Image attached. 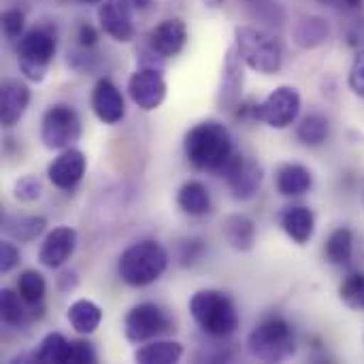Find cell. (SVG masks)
I'll use <instances>...</instances> for the list:
<instances>
[{
	"instance_id": "obj_32",
	"label": "cell",
	"mask_w": 364,
	"mask_h": 364,
	"mask_svg": "<svg viewBox=\"0 0 364 364\" xmlns=\"http://www.w3.org/2000/svg\"><path fill=\"white\" fill-rule=\"evenodd\" d=\"M17 290L23 296L26 303L30 305H41L47 292L45 277L38 271H23L17 279Z\"/></svg>"
},
{
	"instance_id": "obj_36",
	"label": "cell",
	"mask_w": 364,
	"mask_h": 364,
	"mask_svg": "<svg viewBox=\"0 0 364 364\" xmlns=\"http://www.w3.org/2000/svg\"><path fill=\"white\" fill-rule=\"evenodd\" d=\"M98 360L96 356V350L90 341H83V339H77V341H70V356H68V363L73 364H94Z\"/></svg>"
},
{
	"instance_id": "obj_19",
	"label": "cell",
	"mask_w": 364,
	"mask_h": 364,
	"mask_svg": "<svg viewBox=\"0 0 364 364\" xmlns=\"http://www.w3.org/2000/svg\"><path fill=\"white\" fill-rule=\"evenodd\" d=\"M282 228L294 243L307 245L316 232V215L309 207H303V205L288 207L282 213Z\"/></svg>"
},
{
	"instance_id": "obj_18",
	"label": "cell",
	"mask_w": 364,
	"mask_h": 364,
	"mask_svg": "<svg viewBox=\"0 0 364 364\" xmlns=\"http://www.w3.org/2000/svg\"><path fill=\"white\" fill-rule=\"evenodd\" d=\"M30 105V87L19 79H6L0 87V122L2 126H15Z\"/></svg>"
},
{
	"instance_id": "obj_8",
	"label": "cell",
	"mask_w": 364,
	"mask_h": 364,
	"mask_svg": "<svg viewBox=\"0 0 364 364\" xmlns=\"http://www.w3.org/2000/svg\"><path fill=\"white\" fill-rule=\"evenodd\" d=\"M301 94L292 85H279L271 92L258 107V122L267 124L269 128L284 130L299 119L301 113Z\"/></svg>"
},
{
	"instance_id": "obj_13",
	"label": "cell",
	"mask_w": 364,
	"mask_h": 364,
	"mask_svg": "<svg viewBox=\"0 0 364 364\" xmlns=\"http://www.w3.org/2000/svg\"><path fill=\"white\" fill-rule=\"evenodd\" d=\"M243 58L239 55L237 47L232 45L224 55L222 79L218 87V105L226 111H232L241 105L243 85H245V66Z\"/></svg>"
},
{
	"instance_id": "obj_11",
	"label": "cell",
	"mask_w": 364,
	"mask_h": 364,
	"mask_svg": "<svg viewBox=\"0 0 364 364\" xmlns=\"http://www.w3.org/2000/svg\"><path fill=\"white\" fill-rule=\"evenodd\" d=\"M128 94L139 109L156 111L166 98V81L162 77V70L141 66L136 73H132L128 81Z\"/></svg>"
},
{
	"instance_id": "obj_3",
	"label": "cell",
	"mask_w": 364,
	"mask_h": 364,
	"mask_svg": "<svg viewBox=\"0 0 364 364\" xmlns=\"http://www.w3.org/2000/svg\"><path fill=\"white\" fill-rule=\"evenodd\" d=\"M190 316L209 337L224 339L239 328V311L232 299L220 290H198L190 299Z\"/></svg>"
},
{
	"instance_id": "obj_26",
	"label": "cell",
	"mask_w": 364,
	"mask_h": 364,
	"mask_svg": "<svg viewBox=\"0 0 364 364\" xmlns=\"http://www.w3.org/2000/svg\"><path fill=\"white\" fill-rule=\"evenodd\" d=\"M183 356V346L177 341H151L134 352L139 364H175Z\"/></svg>"
},
{
	"instance_id": "obj_35",
	"label": "cell",
	"mask_w": 364,
	"mask_h": 364,
	"mask_svg": "<svg viewBox=\"0 0 364 364\" xmlns=\"http://www.w3.org/2000/svg\"><path fill=\"white\" fill-rule=\"evenodd\" d=\"M26 26V15L19 9H9L2 13V30L9 38H21Z\"/></svg>"
},
{
	"instance_id": "obj_16",
	"label": "cell",
	"mask_w": 364,
	"mask_h": 364,
	"mask_svg": "<svg viewBox=\"0 0 364 364\" xmlns=\"http://www.w3.org/2000/svg\"><path fill=\"white\" fill-rule=\"evenodd\" d=\"M75 247H77V232H75V228L58 226V228H53L45 237V241H43V245L38 250V260L47 269H60V267H64L70 260Z\"/></svg>"
},
{
	"instance_id": "obj_15",
	"label": "cell",
	"mask_w": 364,
	"mask_h": 364,
	"mask_svg": "<svg viewBox=\"0 0 364 364\" xmlns=\"http://www.w3.org/2000/svg\"><path fill=\"white\" fill-rule=\"evenodd\" d=\"M92 109H94V115L107 126H113L124 119L126 102H124L119 87L111 79L102 77L96 81L94 92H92Z\"/></svg>"
},
{
	"instance_id": "obj_22",
	"label": "cell",
	"mask_w": 364,
	"mask_h": 364,
	"mask_svg": "<svg viewBox=\"0 0 364 364\" xmlns=\"http://www.w3.org/2000/svg\"><path fill=\"white\" fill-rule=\"evenodd\" d=\"M314 186V175L303 164H284L277 171V190L284 196H301L307 194Z\"/></svg>"
},
{
	"instance_id": "obj_28",
	"label": "cell",
	"mask_w": 364,
	"mask_h": 364,
	"mask_svg": "<svg viewBox=\"0 0 364 364\" xmlns=\"http://www.w3.org/2000/svg\"><path fill=\"white\" fill-rule=\"evenodd\" d=\"M70 356V341L60 333H49L38 350L34 352V360L43 364H66Z\"/></svg>"
},
{
	"instance_id": "obj_9",
	"label": "cell",
	"mask_w": 364,
	"mask_h": 364,
	"mask_svg": "<svg viewBox=\"0 0 364 364\" xmlns=\"http://www.w3.org/2000/svg\"><path fill=\"white\" fill-rule=\"evenodd\" d=\"M226 179V183L232 190L235 200H250L258 194L262 181H264V168L256 160H245L239 154H232V158L224 164V168L218 173Z\"/></svg>"
},
{
	"instance_id": "obj_20",
	"label": "cell",
	"mask_w": 364,
	"mask_h": 364,
	"mask_svg": "<svg viewBox=\"0 0 364 364\" xmlns=\"http://www.w3.org/2000/svg\"><path fill=\"white\" fill-rule=\"evenodd\" d=\"M331 36V23L320 15H305L292 28V41L301 49H316Z\"/></svg>"
},
{
	"instance_id": "obj_30",
	"label": "cell",
	"mask_w": 364,
	"mask_h": 364,
	"mask_svg": "<svg viewBox=\"0 0 364 364\" xmlns=\"http://www.w3.org/2000/svg\"><path fill=\"white\" fill-rule=\"evenodd\" d=\"M296 136L307 147H318L328 139V119L320 113H311L296 126Z\"/></svg>"
},
{
	"instance_id": "obj_44",
	"label": "cell",
	"mask_w": 364,
	"mask_h": 364,
	"mask_svg": "<svg viewBox=\"0 0 364 364\" xmlns=\"http://www.w3.org/2000/svg\"><path fill=\"white\" fill-rule=\"evenodd\" d=\"M209 6H213V9H218V6H222L224 4V0H205Z\"/></svg>"
},
{
	"instance_id": "obj_5",
	"label": "cell",
	"mask_w": 364,
	"mask_h": 364,
	"mask_svg": "<svg viewBox=\"0 0 364 364\" xmlns=\"http://www.w3.org/2000/svg\"><path fill=\"white\" fill-rule=\"evenodd\" d=\"M247 352L260 363H284L296 352V337L288 320L269 318L260 322L247 337Z\"/></svg>"
},
{
	"instance_id": "obj_14",
	"label": "cell",
	"mask_w": 364,
	"mask_h": 364,
	"mask_svg": "<svg viewBox=\"0 0 364 364\" xmlns=\"http://www.w3.org/2000/svg\"><path fill=\"white\" fill-rule=\"evenodd\" d=\"M85 168H87V160H85L83 151L68 147V149H62V154L49 164L47 177L55 188L70 192L83 179Z\"/></svg>"
},
{
	"instance_id": "obj_37",
	"label": "cell",
	"mask_w": 364,
	"mask_h": 364,
	"mask_svg": "<svg viewBox=\"0 0 364 364\" xmlns=\"http://www.w3.org/2000/svg\"><path fill=\"white\" fill-rule=\"evenodd\" d=\"M348 83H350V90L364 98V49H360L356 55H354V62L350 66V77H348Z\"/></svg>"
},
{
	"instance_id": "obj_29",
	"label": "cell",
	"mask_w": 364,
	"mask_h": 364,
	"mask_svg": "<svg viewBox=\"0 0 364 364\" xmlns=\"http://www.w3.org/2000/svg\"><path fill=\"white\" fill-rule=\"evenodd\" d=\"M47 228V220L41 215H28V218H11L4 224V230L19 243H32L38 239Z\"/></svg>"
},
{
	"instance_id": "obj_41",
	"label": "cell",
	"mask_w": 364,
	"mask_h": 364,
	"mask_svg": "<svg viewBox=\"0 0 364 364\" xmlns=\"http://www.w3.org/2000/svg\"><path fill=\"white\" fill-rule=\"evenodd\" d=\"M77 38L83 47H94L98 43V32L94 30V26L90 23H81L77 30Z\"/></svg>"
},
{
	"instance_id": "obj_7",
	"label": "cell",
	"mask_w": 364,
	"mask_h": 364,
	"mask_svg": "<svg viewBox=\"0 0 364 364\" xmlns=\"http://www.w3.org/2000/svg\"><path fill=\"white\" fill-rule=\"evenodd\" d=\"M81 117L79 113L64 102L51 105L41 122V141L47 149H68L81 139Z\"/></svg>"
},
{
	"instance_id": "obj_12",
	"label": "cell",
	"mask_w": 364,
	"mask_h": 364,
	"mask_svg": "<svg viewBox=\"0 0 364 364\" xmlns=\"http://www.w3.org/2000/svg\"><path fill=\"white\" fill-rule=\"evenodd\" d=\"M134 4L130 0H102L98 9V21L105 34L117 43H128L134 38Z\"/></svg>"
},
{
	"instance_id": "obj_6",
	"label": "cell",
	"mask_w": 364,
	"mask_h": 364,
	"mask_svg": "<svg viewBox=\"0 0 364 364\" xmlns=\"http://www.w3.org/2000/svg\"><path fill=\"white\" fill-rule=\"evenodd\" d=\"M55 34L49 28L38 26L23 32L17 43V64L21 75L32 83H41L55 55Z\"/></svg>"
},
{
	"instance_id": "obj_42",
	"label": "cell",
	"mask_w": 364,
	"mask_h": 364,
	"mask_svg": "<svg viewBox=\"0 0 364 364\" xmlns=\"http://www.w3.org/2000/svg\"><path fill=\"white\" fill-rule=\"evenodd\" d=\"M360 4H363V0H341V6H350V9H356Z\"/></svg>"
},
{
	"instance_id": "obj_4",
	"label": "cell",
	"mask_w": 364,
	"mask_h": 364,
	"mask_svg": "<svg viewBox=\"0 0 364 364\" xmlns=\"http://www.w3.org/2000/svg\"><path fill=\"white\" fill-rule=\"evenodd\" d=\"M235 47L243 62L262 75L279 73L284 64L282 43L267 30L254 26H237L235 28Z\"/></svg>"
},
{
	"instance_id": "obj_2",
	"label": "cell",
	"mask_w": 364,
	"mask_h": 364,
	"mask_svg": "<svg viewBox=\"0 0 364 364\" xmlns=\"http://www.w3.org/2000/svg\"><path fill=\"white\" fill-rule=\"evenodd\" d=\"M166 267L168 254L158 241H139L124 250L117 262V273L126 286L145 288L158 282Z\"/></svg>"
},
{
	"instance_id": "obj_39",
	"label": "cell",
	"mask_w": 364,
	"mask_h": 364,
	"mask_svg": "<svg viewBox=\"0 0 364 364\" xmlns=\"http://www.w3.org/2000/svg\"><path fill=\"white\" fill-rule=\"evenodd\" d=\"M203 252H205L203 241H186V243L181 245L179 260H181L183 267H190V264H194V262L203 256Z\"/></svg>"
},
{
	"instance_id": "obj_17",
	"label": "cell",
	"mask_w": 364,
	"mask_h": 364,
	"mask_svg": "<svg viewBox=\"0 0 364 364\" xmlns=\"http://www.w3.org/2000/svg\"><path fill=\"white\" fill-rule=\"evenodd\" d=\"M188 41V28L179 17L164 19L151 28L147 36V47H151L162 58H175L181 53Z\"/></svg>"
},
{
	"instance_id": "obj_46",
	"label": "cell",
	"mask_w": 364,
	"mask_h": 364,
	"mask_svg": "<svg viewBox=\"0 0 364 364\" xmlns=\"http://www.w3.org/2000/svg\"><path fill=\"white\" fill-rule=\"evenodd\" d=\"M79 2H85V4H100L102 0H79Z\"/></svg>"
},
{
	"instance_id": "obj_31",
	"label": "cell",
	"mask_w": 364,
	"mask_h": 364,
	"mask_svg": "<svg viewBox=\"0 0 364 364\" xmlns=\"http://www.w3.org/2000/svg\"><path fill=\"white\" fill-rule=\"evenodd\" d=\"M339 299L354 311H364V273L354 271L343 277L339 286Z\"/></svg>"
},
{
	"instance_id": "obj_38",
	"label": "cell",
	"mask_w": 364,
	"mask_h": 364,
	"mask_svg": "<svg viewBox=\"0 0 364 364\" xmlns=\"http://www.w3.org/2000/svg\"><path fill=\"white\" fill-rule=\"evenodd\" d=\"M19 250L15 247V243L11 241H2L0 243V271L2 273H11L17 264H19Z\"/></svg>"
},
{
	"instance_id": "obj_34",
	"label": "cell",
	"mask_w": 364,
	"mask_h": 364,
	"mask_svg": "<svg viewBox=\"0 0 364 364\" xmlns=\"http://www.w3.org/2000/svg\"><path fill=\"white\" fill-rule=\"evenodd\" d=\"M13 196L21 203H34L43 196V183L34 175H23L13 186Z\"/></svg>"
},
{
	"instance_id": "obj_40",
	"label": "cell",
	"mask_w": 364,
	"mask_h": 364,
	"mask_svg": "<svg viewBox=\"0 0 364 364\" xmlns=\"http://www.w3.org/2000/svg\"><path fill=\"white\" fill-rule=\"evenodd\" d=\"M77 286H79V277H77L75 271L66 269V271L60 273V277H58V290H60V292L68 294V292H73Z\"/></svg>"
},
{
	"instance_id": "obj_33",
	"label": "cell",
	"mask_w": 364,
	"mask_h": 364,
	"mask_svg": "<svg viewBox=\"0 0 364 364\" xmlns=\"http://www.w3.org/2000/svg\"><path fill=\"white\" fill-rule=\"evenodd\" d=\"M245 9L260 21L269 26H282L284 21V11L275 0H241Z\"/></svg>"
},
{
	"instance_id": "obj_47",
	"label": "cell",
	"mask_w": 364,
	"mask_h": 364,
	"mask_svg": "<svg viewBox=\"0 0 364 364\" xmlns=\"http://www.w3.org/2000/svg\"><path fill=\"white\" fill-rule=\"evenodd\" d=\"M363 200H364V192H363Z\"/></svg>"
},
{
	"instance_id": "obj_43",
	"label": "cell",
	"mask_w": 364,
	"mask_h": 364,
	"mask_svg": "<svg viewBox=\"0 0 364 364\" xmlns=\"http://www.w3.org/2000/svg\"><path fill=\"white\" fill-rule=\"evenodd\" d=\"M134 4V9H147L151 4V0H130Z\"/></svg>"
},
{
	"instance_id": "obj_10",
	"label": "cell",
	"mask_w": 364,
	"mask_h": 364,
	"mask_svg": "<svg viewBox=\"0 0 364 364\" xmlns=\"http://www.w3.org/2000/svg\"><path fill=\"white\" fill-rule=\"evenodd\" d=\"M168 328H171V320L154 303H141L132 307L124 320V333L130 343H145Z\"/></svg>"
},
{
	"instance_id": "obj_27",
	"label": "cell",
	"mask_w": 364,
	"mask_h": 364,
	"mask_svg": "<svg viewBox=\"0 0 364 364\" xmlns=\"http://www.w3.org/2000/svg\"><path fill=\"white\" fill-rule=\"evenodd\" d=\"M352 254H354V235L350 228H337L328 241H326V247H324V256L331 264L335 267H343L352 260Z\"/></svg>"
},
{
	"instance_id": "obj_25",
	"label": "cell",
	"mask_w": 364,
	"mask_h": 364,
	"mask_svg": "<svg viewBox=\"0 0 364 364\" xmlns=\"http://www.w3.org/2000/svg\"><path fill=\"white\" fill-rule=\"evenodd\" d=\"M34 305L26 303L23 296L19 294V290H11V288H2L0 292V316H2V322L6 326H23L30 318H34V314H30Z\"/></svg>"
},
{
	"instance_id": "obj_24",
	"label": "cell",
	"mask_w": 364,
	"mask_h": 364,
	"mask_svg": "<svg viewBox=\"0 0 364 364\" xmlns=\"http://www.w3.org/2000/svg\"><path fill=\"white\" fill-rule=\"evenodd\" d=\"M66 318L79 335H92L98 331V326L102 322V309L94 301L79 299L68 307Z\"/></svg>"
},
{
	"instance_id": "obj_45",
	"label": "cell",
	"mask_w": 364,
	"mask_h": 364,
	"mask_svg": "<svg viewBox=\"0 0 364 364\" xmlns=\"http://www.w3.org/2000/svg\"><path fill=\"white\" fill-rule=\"evenodd\" d=\"M322 4H331V6H341V0H318Z\"/></svg>"
},
{
	"instance_id": "obj_21",
	"label": "cell",
	"mask_w": 364,
	"mask_h": 364,
	"mask_svg": "<svg viewBox=\"0 0 364 364\" xmlns=\"http://www.w3.org/2000/svg\"><path fill=\"white\" fill-rule=\"evenodd\" d=\"M222 235L235 252H250L256 243V224L243 213H232L224 218Z\"/></svg>"
},
{
	"instance_id": "obj_23",
	"label": "cell",
	"mask_w": 364,
	"mask_h": 364,
	"mask_svg": "<svg viewBox=\"0 0 364 364\" xmlns=\"http://www.w3.org/2000/svg\"><path fill=\"white\" fill-rule=\"evenodd\" d=\"M177 205L188 215H207L211 211V196L207 186L200 181H186L177 192Z\"/></svg>"
},
{
	"instance_id": "obj_1",
	"label": "cell",
	"mask_w": 364,
	"mask_h": 364,
	"mask_svg": "<svg viewBox=\"0 0 364 364\" xmlns=\"http://www.w3.org/2000/svg\"><path fill=\"white\" fill-rule=\"evenodd\" d=\"M183 151L190 164L198 171L220 173L232 158L235 147L228 128L215 119H207L188 130L183 139Z\"/></svg>"
}]
</instances>
